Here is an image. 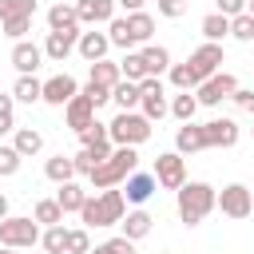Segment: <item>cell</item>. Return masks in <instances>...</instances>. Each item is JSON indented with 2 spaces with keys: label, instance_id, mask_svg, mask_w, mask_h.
Wrapping results in <instances>:
<instances>
[{
  "label": "cell",
  "instance_id": "b9f144b4",
  "mask_svg": "<svg viewBox=\"0 0 254 254\" xmlns=\"http://www.w3.org/2000/svg\"><path fill=\"white\" fill-rule=\"evenodd\" d=\"M16 131V95H0V135Z\"/></svg>",
  "mask_w": 254,
  "mask_h": 254
},
{
  "label": "cell",
  "instance_id": "ac0fdd59",
  "mask_svg": "<svg viewBox=\"0 0 254 254\" xmlns=\"http://www.w3.org/2000/svg\"><path fill=\"white\" fill-rule=\"evenodd\" d=\"M175 151L179 155H194V151H206V127L202 123H183L179 131H175Z\"/></svg>",
  "mask_w": 254,
  "mask_h": 254
},
{
  "label": "cell",
  "instance_id": "2e32d148",
  "mask_svg": "<svg viewBox=\"0 0 254 254\" xmlns=\"http://www.w3.org/2000/svg\"><path fill=\"white\" fill-rule=\"evenodd\" d=\"M75 52H79L87 64H95V60H107V52H111V36H107V32H95V28H87V32H79V44H75Z\"/></svg>",
  "mask_w": 254,
  "mask_h": 254
},
{
  "label": "cell",
  "instance_id": "f5cc1de1",
  "mask_svg": "<svg viewBox=\"0 0 254 254\" xmlns=\"http://www.w3.org/2000/svg\"><path fill=\"white\" fill-rule=\"evenodd\" d=\"M246 12H250V16H254V0H250V4H246Z\"/></svg>",
  "mask_w": 254,
  "mask_h": 254
},
{
  "label": "cell",
  "instance_id": "484cf974",
  "mask_svg": "<svg viewBox=\"0 0 254 254\" xmlns=\"http://www.w3.org/2000/svg\"><path fill=\"white\" fill-rule=\"evenodd\" d=\"M143 64H147V75H163L171 71V52L163 44H143Z\"/></svg>",
  "mask_w": 254,
  "mask_h": 254
},
{
  "label": "cell",
  "instance_id": "cb8c5ba5",
  "mask_svg": "<svg viewBox=\"0 0 254 254\" xmlns=\"http://www.w3.org/2000/svg\"><path fill=\"white\" fill-rule=\"evenodd\" d=\"M44 175L60 187V183H71L79 171H75V159H71V155H52V159L44 163Z\"/></svg>",
  "mask_w": 254,
  "mask_h": 254
},
{
  "label": "cell",
  "instance_id": "9a60e30c",
  "mask_svg": "<svg viewBox=\"0 0 254 254\" xmlns=\"http://www.w3.org/2000/svg\"><path fill=\"white\" fill-rule=\"evenodd\" d=\"M202 127H206V147H234L238 135H242V127H238L234 119H226V115H214V119L202 123Z\"/></svg>",
  "mask_w": 254,
  "mask_h": 254
},
{
  "label": "cell",
  "instance_id": "11a10c76",
  "mask_svg": "<svg viewBox=\"0 0 254 254\" xmlns=\"http://www.w3.org/2000/svg\"><path fill=\"white\" fill-rule=\"evenodd\" d=\"M250 131H254V127H250Z\"/></svg>",
  "mask_w": 254,
  "mask_h": 254
},
{
  "label": "cell",
  "instance_id": "d6a6232c",
  "mask_svg": "<svg viewBox=\"0 0 254 254\" xmlns=\"http://www.w3.org/2000/svg\"><path fill=\"white\" fill-rule=\"evenodd\" d=\"M194 111H198V95H190V91H179V95L171 99V115H175L179 123H190V119H194Z\"/></svg>",
  "mask_w": 254,
  "mask_h": 254
},
{
  "label": "cell",
  "instance_id": "ee69618b",
  "mask_svg": "<svg viewBox=\"0 0 254 254\" xmlns=\"http://www.w3.org/2000/svg\"><path fill=\"white\" fill-rule=\"evenodd\" d=\"M79 91H83V95H87V99H91L95 107H103V103H111V87H103V83H91V79H87V83H83Z\"/></svg>",
  "mask_w": 254,
  "mask_h": 254
},
{
  "label": "cell",
  "instance_id": "f546056e",
  "mask_svg": "<svg viewBox=\"0 0 254 254\" xmlns=\"http://www.w3.org/2000/svg\"><path fill=\"white\" fill-rule=\"evenodd\" d=\"M198 32L206 36V40H226L230 36V16H222V12H210V16H202V24H198Z\"/></svg>",
  "mask_w": 254,
  "mask_h": 254
},
{
  "label": "cell",
  "instance_id": "277c9868",
  "mask_svg": "<svg viewBox=\"0 0 254 254\" xmlns=\"http://www.w3.org/2000/svg\"><path fill=\"white\" fill-rule=\"evenodd\" d=\"M107 131H111V143L115 147H139V143H147L151 139V119L143 115V111H119L111 123H107Z\"/></svg>",
  "mask_w": 254,
  "mask_h": 254
},
{
  "label": "cell",
  "instance_id": "9c48e42d",
  "mask_svg": "<svg viewBox=\"0 0 254 254\" xmlns=\"http://www.w3.org/2000/svg\"><path fill=\"white\" fill-rule=\"evenodd\" d=\"M139 91H143V99H139V107H143V115L151 119V123H159L167 111H171V103H167V87H163V79L159 75H147V79H139Z\"/></svg>",
  "mask_w": 254,
  "mask_h": 254
},
{
  "label": "cell",
  "instance_id": "c3c4849f",
  "mask_svg": "<svg viewBox=\"0 0 254 254\" xmlns=\"http://www.w3.org/2000/svg\"><path fill=\"white\" fill-rule=\"evenodd\" d=\"M246 4H250V0H214V12H222V16L234 20L238 12H246Z\"/></svg>",
  "mask_w": 254,
  "mask_h": 254
},
{
  "label": "cell",
  "instance_id": "db71d44e",
  "mask_svg": "<svg viewBox=\"0 0 254 254\" xmlns=\"http://www.w3.org/2000/svg\"><path fill=\"white\" fill-rule=\"evenodd\" d=\"M0 4H4V0H0Z\"/></svg>",
  "mask_w": 254,
  "mask_h": 254
},
{
  "label": "cell",
  "instance_id": "7bdbcfd3",
  "mask_svg": "<svg viewBox=\"0 0 254 254\" xmlns=\"http://www.w3.org/2000/svg\"><path fill=\"white\" fill-rule=\"evenodd\" d=\"M4 24V36L8 40H24V32L32 28V16H16V20H0Z\"/></svg>",
  "mask_w": 254,
  "mask_h": 254
},
{
  "label": "cell",
  "instance_id": "83f0119b",
  "mask_svg": "<svg viewBox=\"0 0 254 254\" xmlns=\"http://www.w3.org/2000/svg\"><path fill=\"white\" fill-rule=\"evenodd\" d=\"M111 99L119 103V111H135V107H139V99H143V91H139V83H135V79H119V83L111 87Z\"/></svg>",
  "mask_w": 254,
  "mask_h": 254
},
{
  "label": "cell",
  "instance_id": "1f68e13d",
  "mask_svg": "<svg viewBox=\"0 0 254 254\" xmlns=\"http://www.w3.org/2000/svg\"><path fill=\"white\" fill-rule=\"evenodd\" d=\"M171 83L179 87V91H190V87H198L202 83V75L190 67V60L187 64H171Z\"/></svg>",
  "mask_w": 254,
  "mask_h": 254
},
{
  "label": "cell",
  "instance_id": "8992f818",
  "mask_svg": "<svg viewBox=\"0 0 254 254\" xmlns=\"http://www.w3.org/2000/svg\"><path fill=\"white\" fill-rule=\"evenodd\" d=\"M151 175H155V183H159L163 190H179V187L187 183V159H183L179 151H163V155L155 159Z\"/></svg>",
  "mask_w": 254,
  "mask_h": 254
},
{
  "label": "cell",
  "instance_id": "816d5d0a",
  "mask_svg": "<svg viewBox=\"0 0 254 254\" xmlns=\"http://www.w3.org/2000/svg\"><path fill=\"white\" fill-rule=\"evenodd\" d=\"M0 254H16V250H12V246H0Z\"/></svg>",
  "mask_w": 254,
  "mask_h": 254
},
{
  "label": "cell",
  "instance_id": "7dc6e473",
  "mask_svg": "<svg viewBox=\"0 0 254 254\" xmlns=\"http://www.w3.org/2000/svg\"><path fill=\"white\" fill-rule=\"evenodd\" d=\"M230 99H234V107H238V111L254 115V91H250V87H234V95H230Z\"/></svg>",
  "mask_w": 254,
  "mask_h": 254
},
{
  "label": "cell",
  "instance_id": "4fadbf2b",
  "mask_svg": "<svg viewBox=\"0 0 254 254\" xmlns=\"http://www.w3.org/2000/svg\"><path fill=\"white\" fill-rule=\"evenodd\" d=\"M75 12L83 28H99L115 20V0H75Z\"/></svg>",
  "mask_w": 254,
  "mask_h": 254
},
{
  "label": "cell",
  "instance_id": "bcb514c9",
  "mask_svg": "<svg viewBox=\"0 0 254 254\" xmlns=\"http://www.w3.org/2000/svg\"><path fill=\"white\" fill-rule=\"evenodd\" d=\"M187 8H190V0H159L163 20H179V16H187Z\"/></svg>",
  "mask_w": 254,
  "mask_h": 254
},
{
  "label": "cell",
  "instance_id": "30bf717a",
  "mask_svg": "<svg viewBox=\"0 0 254 254\" xmlns=\"http://www.w3.org/2000/svg\"><path fill=\"white\" fill-rule=\"evenodd\" d=\"M190 67L206 79V75H214V71H222V64H226V52H222V44H214V40H206V44H198L190 56Z\"/></svg>",
  "mask_w": 254,
  "mask_h": 254
},
{
  "label": "cell",
  "instance_id": "f35d334b",
  "mask_svg": "<svg viewBox=\"0 0 254 254\" xmlns=\"http://www.w3.org/2000/svg\"><path fill=\"white\" fill-rule=\"evenodd\" d=\"M91 254H135V242H131L127 234H115V238H107V242L91 246Z\"/></svg>",
  "mask_w": 254,
  "mask_h": 254
},
{
  "label": "cell",
  "instance_id": "3957f363",
  "mask_svg": "<svg viewBox=\"0 0 254 254\" xmlns=\"http://www.w3.org/2000/svg\"><path fill=\"white\" fill-rule=\"evenodd\" d=\"M131 171H139V151L135 147H115L91 175H87V183L95 187V190H107V187H123L127 183V175Z\"/></svg>",
  "mask_w": 254,
  "mask_h": 254
},
{
  "label": "cell",
  "instance_id": "4316f807",
  "mask_svg": "<svg viewBox=\"0 0 254 254\" xmlns=\"http://www.w3.org/2000/svg\"><path fill=\"white\" fill-rule=\"evenodd\" d=\"M12 95L20 99V103H44V79H36V75H20L16 79V87H12Z\"/></svg>",
  "mask_w": 254,
  "mask_h": 254
},
{
  "label": "cell",
  "instance_id": "4dcf8cb0",
  "mask_svg": "<svg viewBox=\"0 0 254 254\" xmlns=\"http://www.w3.org/2000/svg\"><path fill=\"white\" fill-rule=\"evenodd\" d=\"M119 79H123V71H119V64H115V60H95V64H91V83L115 87Z\"/></svg>",
  "mask_w": 254,
  "mask_h": 254
},
{
  "label": "cell",
  "instance_id": "5b68a950",
  "mask_svg": "<svg viewBox=\"0 0 254 254\" xmlns=\"http://www.w3.org/2000/svg\"><path fill=\"white\" fill-rule=\"evenodd\" d=\"M40 222L32 214H8L0 222V246H12V250H24V246H36L40 242Z\"/></svg>",
  "mask_w": 254,
  "mask_h": 254
},
{
  "label": "cell",
  "instance_id": "74e56055",
  "mask_svg": "<svg viewBox=\"0 0 254 254\" xmlns=\"http://www.w3.org/2000/svg\"><path fill=\"white\" fill-rule=\"evenodd\" d=\"M230 36H234L238 44H250V40H254V16H250V12H238V16L230 20Z\"/></svg>",
  "mask_w": 254,
  "mask_h": 254
},
{
  "label": "cell",
  "instance_id": "7c38bea8",
  "mask_svg": "<svg viewBox=\"0 0 254 254\" xmlns=\"http://www.w3.org/2000/svg\"><path fill=\"white\" fill-rule=\"evenodd\" d=\"M75 95H79V83H75L67 71L44 79V103H52V107H67V99H75Z\"/></svg>",
  "mask_w": 254,
  "mask_h": 254
},
{
  "label": "cell",
  "instance_id": "d590c367",
  "mask_svg": "<svg viewBox=\"0 0 254 254\" xmlns=\"http://www.w3.org/2000/svg\"><path fill=\"white\" fill-rule=\"evenodd\" d=\"M107 36H111V48H123V52L135 48V44H131V32H127V16H115V20L107 24Z\"/></svg>",
  "mask_w": 254,
  "mask_h": 254
},
{
  "label": "cell",
  "instance_id": "ba28073f",
  "mask_svg": "<svg viewBox=\"0 0 254 254\" xmlns=\"http://www.w3.org/2000/svg\"><path fill=\"white\" fill-rule=\"evenodd\" d=\"M218 210L226 218H250L254 214V190L242 187V183H230L218 190Z\"/></svg>",
  "mask_w": 254,
  "mask_h": 254
},
{
  "label": "cell",
  "instance_id": "52a82bcc",
  "mask_svg": "<svg viewBox=\"0 0 254 254\" xmlns=\"http://www.w3.org/2000/svg\"><path fill=\"white\" fill-rule=\"evenodd\" d=\"M234 87H238V79H234L230 71H214V75H206V79L194 87L198 107H218L222 99H230V95H234Z\"/></svg>",
  "mask_w": 254,
  "mask_h": 254
},
{
  "label": "cell",
  "instance_id": "836d02e7",
  "mask_svg": "<svg viewBox=\"0 0 254 254\" xmlns=\"http://www.w3.org/2000/svg\"><path fill=\"white\" fill-rule=\"evenodd\" d=\"M32 218H36L40 226H56V222H64V206H60L56 198H40L36 210H32Z\"/></svg>",
  "mask_w": 254,
  "mask_h": 254
},
{
  "label": "cell",
  "instance_id": "f1b7e54d",
  "mask_svg": "<svg viewBox=\"0 0 254 254\" xmlns=\"http://www.w3.org/2000/svg\"><path fill=\"white\" fill-rule=\"evenodd\" d=\"M67 238H71V230H67L64 222H56V226H44L40 246H44L48 254H67Z\"/></svg>",
  "mask_w": 254,
  "mask_h": 254
},
{
  "label": "cell",
  "instance_id": "681fc988",
  "mask_svg": "<svg viewBox=\"0 0 254 254\" xmlns=\"http://www.w3.org/2000/svg\"><path fill=\"white\" fill-rule=\"evenodd\" d=\"M115 4H119L123 12H143V4H147V0H115Z\"/></svg>",
  "mask_w": 254,
  "mask_h": 254
},
{
  "label": "cell",
  "instance_id": "e0dca14e",
  "mask_svg": "<svg viewBox=\"0 0 254 254\" xmlns=\"http://www.w3.org/2000/svg\"><path fill=\"white\" fill-rule=\"evenodd\" d=\"M95 111H99V107H95V103H91V99L79 91L75 99H67V107H64V119H67V127H71V131H83L87 123H95Z\"/></svg>",
  "mask_w": 254,
  "mask_h": 254
},
{
  "label": "cell",
  "instance_id": "ab89813d",
  "mask_svg": "<svg viewBox=\"0 0 254 254\" xmlns=\"http://www.w3.org/2000/svg\"><path fill=\"white\" fill-rule=\"evenodd\" d=\"M16 16H36V0H4L0 4V20H16Z\"/></svg>",
  "mask_w": 254,
  "mask_h": 254
},
{
  "label": "cell",
  "instance_id": "f6af8a7d",
  "mask_svg": "<svg viewBox=\"0 0 254 254\" xmlns=\"http://www.w3.org/2000/svg\"><path fill=\"white\" fill-rule=\"evenodd\" d=\"M67 254H91V234H87V226H83V230H71Z\"/></svg>",
  "mask_w": 254,
  "mask_h": 254
},
{
  "label": "cell",
  "instance_id": "e575fe53",
  "mask_svg": "<svg viewBox=\"0 0 254 254\" xmlns=\"http://www.w3.org/2000/svg\"><path fill=\"white\" fill-rule=\"evenodd\" d=\"M119 71H123V79H147V64H143V52H127L123 60H119Z\"/></svg>",
  "mask_w": 254,
  "mask_h": 254
},
{
  "label": "cell",
  "instance_id": "6da1fadb",
  "mask_svg": "<svg viewBox=\"0 0 254 254\" xmlns=\"http://www.w3.org/2000/svg\"><path fill=\"white\" fill-rule=\"evenodd\" d=\"M123 214H127V194H123L119 187H107V190H99V194H87V202H83V210H79V218H83L87 230L119 226Z\"/></svg>",
  "mask_w": 254,
  "mask_h": 254
},
{
  "label": "cell",
  "instance_id": "60d3db41",
  "mask_svg": "<svg viewBox=\"0 0 254 254\" xmlns=\"http://www.w3.org/2000/svg\"><path fill=\"white\" fill-rule=\"evenodd\" d=\"M20 163H24V155H20L16 147H4V143H0V179H12V175L20 171Z\"/></svg>",
  "mask_w": 254,
  "mask_h": 254
},
{
  "label": "cell",
  "instance_id": "7a4b0ae2",
  "mask_svg": "<svg viewBox=\"0 0 254 254\" xmlns=\"http://www.w3.org/2000/svg\"><path fill=\"white\" fill-rule=\"evenodd\" d=\"M175 206H179V222L183 226H198L218 206V190L210 183H183L175 190Z\"/></svg>",
  "mask_w": 254,
  "mask_h": 254
},
{
  "label": "cell",
  "instance_id": "ffe728a7",
  "mask_svg": "<svg viewBox=\"0 0 254 254\" xmlns=\"http://www.w3.org/2000/svg\"><path fill=\"white\" fill-rule=\"evenodd\" d=\"M119 226H123V234H127L131 242H139V238H147V234H151L155 218H151L143 206H135V210H127V214H123V222H119Z\"/></svg>",
  "mask_w": 254,
  "mask_h": 254
},
{
  "label": "cell",
  "instance_id": "7402d4cb",
  "mask_svg": "<svg viewBox=\"0 0 254 254\" xmlns=\"http://www.w3.org/2000/svg\"><path fill=\"white\" fill-rule=\"evenodd\" d=\"M48 28H52V32L83 28V24H79V12H75V4H52V8H48Z\"/></svg>",
  "mask_w": 254,
  "mask_h": 254
},
{
  "label": "cell",
  "instance_id": "603a6c76",
  "mask_svg": "<svg viewBox=\"0 0 254 254\" xmlns=\"http://www.w3.org/2000/svg\"><path fill=\"white\" fill-rule=\"evenodd\" d=\"M127 32H131V44H151L155 16L151 12H127Z\"/></svg>",
  "mask_w": 254,
  "mask_h": 254
},
{
  "label": "cell",
  "instance_id": "8d00e7d4",
  "mask_svg": "<svg viewBox=\"0 0 254 254\" xmlns=\"http://www.w3.org/2000/svg\"><path fill=\"white\" fill-rule=\"evenodd\" d=\"M79 139H83V147H103V143H111V131H107V123H87L83 131H79Z\"/></svg>",
  "mask_w": 254,
  "mask_h": 254
},
{
  "label": "cell",
  "instance_id": "44dd1931",
  "mask_svg": "<svg viewBox=\"0 0 254 254\" xmlns=\"http://www.w3.org/2000/svg\"><path fill=\"white\" fill-rule=\"evenodd\" d=\"M56 202L64 206V214H79V210H83V202H87V190H83L75 179H71V183H60Z\"/></svg>",
  "mask_w": 254,
  "mask_h": 254
},
{
  "label": "cell",
  "instance_id": "8fae6325",
  "mask_svg": "<svg viewBox=\"0 0 254 254\" xmlns=\"http://www.w3.org/2000/svg\"><path fill=\"white\" fill-rule=\"evenodd\" d=\"M44 60H48V56H44L40 44H32V40H16V44H12V67H16L20 75H36Z\"/></svg>",
  "mask_w": 254,
  "mask_h": 254
},
{
  "label": "cell",
  "instance_id": "5bb4252c",
  "mask_svg": "<svg viewBox=\"0 0 254 254\" xmlns=\"http://www.w3.org/2000/svg\"><path fill=\"white\" fill-rule=\"evenodd\" d=\"M75 44H79V28H67V32H48V40H44V56H48L52 64H64V60L75 52Z\"/></svg>",
  "mask_w": 254,
  "mask_h": 254
},
{
  "label": "cell",
  "instance_id": "f907efd6",
  "mask_svg": "<svg viewBox=\"0 0 254 254\" xmlns=\"http://www.w3.org/2000/svg\"><path fill=\"white\" fill-rule=\"evenodd\" d=\"M8 218V194H0V222Z\"/></svg>",
  "mask_w": 254,
  "mask_h": 254
},
{
  "label": "cell",
  "instance_id": "d4e9b609",
  "mask_svg": "<svg viewBox=\"0 0 254 254\" xmlns=\"http://www.w3.org/2000/svg\"><path fill=\"white\" fill-rule=\"evenodd\" d=\"M12 147H16L24 159H28V155H40V151H44V135H40L36 127H16V131H12Z\"/></svg>",
  "mask_w": 254,
  "mask_h": 254
},
{
  "label": "cell",
  "instance_id": "d6986e66",
  "mask_svg": "<svg viewBox=\"0 0 254 254\" xmlns=\"http://www.w3.org/2000/svg\"><path fill=\"white\" fill-rule=\"evenodd\" d=\"M155 190H159V183H155V175H147V171H131L127 183H123V194H127V202H135V206H143Z\"/></svg>",
  "mask_w": 254,
  "mask_h": 254
}]
</instances>
